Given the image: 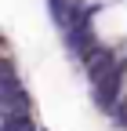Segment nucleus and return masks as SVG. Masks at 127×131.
Instances as JSON below:
<instances>
[{"label": "nucleus", "mask_w": 127, "mask_h": 131, "mask_svg": "<svg viewBox=\"0 0 127 131\" xmlns=\"http://www.w3.org/2000/svg\"><path fill=\"white\" fill-rule=\"evenodd\" d=\"M113 117H116V124H123V127H127V98H120V102L113 106Z\"/></svg>", "instance_id": "obj_1"}]
</instances>
